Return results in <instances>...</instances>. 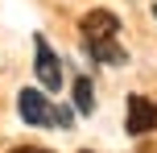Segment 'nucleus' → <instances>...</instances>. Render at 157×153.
<instances>
[{
	"label": "nucleus",
	"instance_id": "nucleus-5",
	"mask_svg": "<svg viewBox=\"0 0 157 153\" xmlns=\"http://www.w3.org/2000/svg\"><path fill=\"white\" fill-rule=\"evenodd\" d=\"M83 46H87V54H91L95 62H108V66H124L128 62V50H120L116 37H108V41H83Z\"/></svg>",
	"mask_w": 157,
	"mask_h": 153
},
{
	"label": "nucleus",
	"instance_id": "nucleus-1",
	"mask_svg": "<svg viewBox=\"0 0 157 153\" xmlns=\"http://www.w3.org/2000/svg\"><path fill=\"white\" fill-rule=\"evenodd\" d=\"M17 112H21V120L33 124V128H58V108L50 104L37 87H25L21 95H17Z\"/></svg>",
	"mask_w": 157,
	"mask_h": 153
},
{
	"label": "nucleus",
	"instance_id": "nucleus-3",
	"mask_svg": "<svg viewBox=\"0 0 157 153\" xmlns=\"http://www.w3.org/2000/svg\"><path fill=\"white\" fill-rule=\"evenodd\" d=\"M124 128L132 132V137H145V132H153V128H157V99H149V95H128Z\"/></svg>",
	"mask_w": 157,
	"mask_h": 153
},
{
	"label": "nucleus",
	"instance_id": "nucleus-10",
	"mask_svg": "<svg viewBox=\"0 0 157 153\" xmlns=\"http://www.w3.org/2000/svg\"><path fill=\"white\" fill-rule=\"evenodd\" d=\"M83 153H87V149H83Z\"/></svg>",
	"mask_w": 157,
	"mask_h": 153
},
{
	"label": "nucleus",
	"instance_id": "nucleus-2",
	"mask_svg": "<svg viewBox=\"0 0 157 153\" xmlns=\"http://www.w3.org/2000/svg\"><path fill=\"white\" fill-rule=\"evenodd\" d=\"M33 71H37V83L46 91H58L62 87V62H58V54L50 50V41L41 37H33Z\"/></svg>",
	"mask_w": 157,
	"mask_h": 153
},
{
	"label": "nucleus",
	"instance_id": "nucleus-9",
	"mask_svg": "<svg viewBox=\"0 0 157 153\" xmlns=\"http://www.w3.org/2000/svg\"><path fill=\"white\" fill-rule=\"evenodd\" d=\"M153 17H157V4H153Z\"/></svg>",
	"mask_w": 157,
	"mask_h": 153
},
{
	"label": "nucleus",
	"instance_id": "nucleus-4",
	"mask_svg": "<svg viewBox=\"0 0 157 153\" xmlns=\"http://www.w3.org/2000/svg\"><path fill=\"white\" fill-rule=\"evenodd\" d=\"M78 29H83V41H108L120 33V17L108 13V8H91V13H83Z\"/></svg>",
	"mask_w": 157,
	"mask_h": 153
},
{
	"label": "nucleus",
	"instance_id": "nucleus-7",
	"mask_svg": "<svg viewBox=\"0 0 157 153\" xmlns=\"http://www.w3.org/2000/svg\"><path fill=\"white\" fill-rule=\"evenodd\" d=\"M71 124H75V112L71 108H58V128H71Z\"/></svg>",
	"mask_w": 157,
	"mask_h": 153
},
{
	"label": "nucleus",
	"instance_id": "nucleus-8",
	"mask_svg": "<svg viewBox=\"0 0 157 153\" xmlns=\"http://www.w3.org/2000/svg\"><path fill=\"white\" fill-rule=\"evenodd\" d=\"M17 153H50V149H37V145H21Z\"/></svg>",
	"mask_w": 157,
	"mask_h": 153
},
{
	"label": "nucleus",
	"instance_id": "nucleus-6",
	"mask_svg": "<svg viewBox=\"0 0 157 153\" xmlns=\"http://www.w3.org/2000/svg\"><path fill=\"white\" fill-rule=\"evenodd\" d=\"M71 87H75V112H78V116H91V112H95V87H91V79L78 75Z\"/></svg>",
	"mask_w": 157,
	"mask_h": 153
}]
</instances>
